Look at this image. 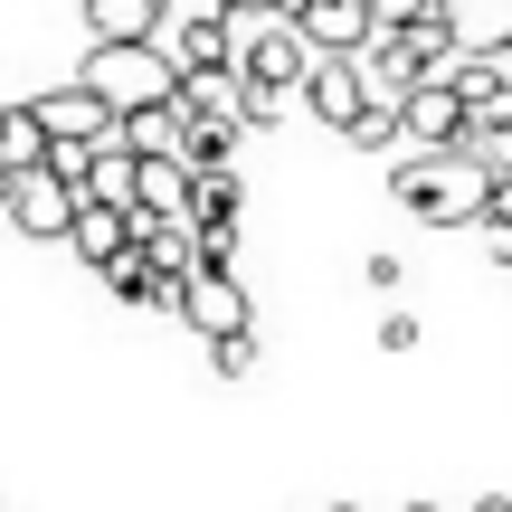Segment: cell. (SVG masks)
I'll list each match as a JSON object with an SVG mask.
<instances>
[{"label": "cell", "instance_id": "1", "mask_svg": "<svg viewBox=\"0 0 512 512\" xmlns=\"http://www.w3.org/2000/svg\"><path fill=\"white\" fill-rule=\"evenodd\" d=\"M76 86H86L114 124H133V114H162L171 95H181V76H171L162 48H86V76H76Z\"/></svg>", "mask_w": 512, "mask_h": 512}, {"label": "cell", "instance_id": "2", "mask_svg": "<svg viewBox=\"0 0 512 512\" xmlns=\"http://www.w3.org/2000/svg\"><path fill=\"white\" fill-rule=\"evenodd\" d=\"M389 190H399V209H418V219H465V228H475L484 200H494V181H484L465 152H437V162L408 152V162L389 171Z\"/></svg>", "mask_w": 512, "mask_h": 512}, {"label": "cell", "instance_id": "3", "mask_svg": "<svg viewBox=\"0 0 512 512\" xmlns=\"http://www.w3.org/2000/svg\"><path fill=\"white\" fill-rule=\"evenodd\" d=\"M238 29V86H266V95H294L313 76V48H304V29L294 19H228Z\"/></svg>", "mask_w": 512, "mask_h": 512}, {"label": "cell", "instance_id": "4", "mask_svg": "<svg viewBox=\"0 0 512 512\" xmlns=\"http://www.w3.org/2000/svg\"><path fill=\"white\" fill-rule=\"evenodd\" d=\"M76 209H86V200H76V181H67L57 162H38V171H19V181H0V219H10V228H29L38 247H48V238H67V228H76Z\"/></svg>", "mask_w": 512, "mask_h": 512}, {"label": "cell", "instance_id": "5", "mask_svg": "<svg viewBox=\"0 0 512 512\" xmlns=\"http://www.w3.org/2000/svg\"><path fill=\"white\" fill-rule=\"evenodd\" d=\"M29 124H38V143H48V152H95V143L114 133V114L67 76V86H48V95L29 105Z\"/></svg>", "mask_w": 512, "mask_h": 512}, {"label": "cell", "instance_id": "6", "mask_svg": "<svg viewBox=\"0 0 512 512\" xmlns=\"http://www.w3.org/2000/svg\"><path fill=\"white\" fill-rule=\"evenodd\" d=\"M181 323L200 332L209 351L238 342V332H247V285H238V275H219V266H200V275L181 285Z\"/></svg>", "mask_w": 512, "mask_h": 512}, {"label": "cell", "instance_id": "7", "mask_svg": "<svg viewBox=\"0 0 512 512\" xmlns=\"http://www.w3.org/2000/svg\"><path fill=\"white\" fill-rule=\"evenodd\" d=\"M399 133L437 162V152H465V105H456V86L446 76H427V86H408L399 95Z\"/></svg>", "mask_w": 512, "mask_h": 512}, {"label": "cell", "instance_id": "8", "mask_svg": "<svg viewBox=\"0 0 512 512\" xmlns=\"http://www.w3.org/2000/svg\"><path fill=\"white\" fill-rule=\"evenodd\" d=\"M133 190H143V162L124 152V133H105V143L76 162V200H86V209H114V219H133Z\"/></svg>", "mask_w": 512, "mask_h": 512}, {"label": "cell", "instance_id": "9", "mask_svg": "<svg viewBox=\"0 0 512 512\" xmlns=\"http://www.w3.org/2000/svg\"><path fill=\"white\" fill-rule=\"evenodd\" d=\"M294 29H304L313 57H361L370 38H380V29H370V0H304Z\"/></svg>", "mask_w": 512, "mask_h": 512}, {"label": "cell", "instance_id": "10", "mask_svg": "<svg viewBox=\"0 0 512 512\" xmlns=\"http://www.w3.org/2000/svg\"><path fill=\"white\" fill-rule=\"evenodd\" d=\"M304 95H313V114H323L332 133H351V124H361V114H370V86H361V57H313Z\"/></svg>", "mask_w": 512, "mask_h": 512}, {"label": "cell", "instance_id": "11", "mask_svg": "<svg viewBox=\"0 0 512 512\" xmlns=\"http://www.w3.org/2000/svg\"><path fill=\"white\" fill-rule=\"evenodd\" d=\"M446 38H456V57H494L512 48V0H446Z\"/></svg>", "mask_w": 512, "mask_h": 512}, {"label": "cell", "instance_id": "12", "mask_svg": "<svg viewBox=\"0 0 512 512\" xmlns=\"http://www.w3.org/2000/svg\"><path fill=\"white\" fill-rule=\"evenodd\" d=\"M95 48H152L162 38V0H86Z\"/></svg>", "mask_w": 512, "mask_h": 512}, {"label": "cell", "instance_id": "13", "mask_svg": "<svg viewBox=\"0 0 512 512\" xmlns=\"http://www.w3.org/2000/svg\"><path fill=\"white\" fill-rule=\"evenodd\" d=\"M67 247L86 256L95 275H105V266H124V256L143 247V228H133V219H114V209H76V228H67Z\"/></svg>", "mask_w": 512, "mask_h": 512}, {"label": "cell", "instance_id": "14", "mask_svg": "<svg viewBox=\"0 0 512 512\" xmlns=\"http://www.w3.org/2000/svg\"><path fill=\"white\" fill-rule=\"evenodd\" d=\"M228 152H238V124L181 114V171H228Z\"/></svg>", "mask_w": 512, "mask_h": 512}, {"label": "cell", "instance_id": "15", "mask_svg": "<svg viewBox=\"0 0 512 512\" xmlns=\"http://www.w3.org/2000/svg\"><path fill=\"white\" fill-rule=\"evenodd\" d=\"M38 162H48V143H38L29 105H10L0 114V181H19V171H38Z\"/></svg>", "mask_w": 512, "mask_h": 512}, {"label": "cell", "instance_id": "16", "mask_svg": "<svg viewBox=\"0 0 512 512\" xmlns=\"http://www.w3.org/2000/svg\"><path fill=\"white\" fill-rule=\"evenodd\" d=\"M256 124H285V95H266V86H238V133Z\"/></svg>", "mask_w": 512, "mask_h": 512}, {"label": "cell", "instance_id": "17", "mask_svg": "<svg viewBox=\"0 0 512 512\" xmlns=\"http://www.w3.org/2000/svg\"><path fill=\"white\" fill-rule=\"evenodd\" d=\"M418 19H437V0H370V29H418Z\"/></svg>", "mask_w": 512, "mask_h": 512}, {"label": "cell", "instance_id": "18", "mask_svg": "<svg viewBox=\"0 0 512 512\" xmlns=\"http://www.w3.org/2000/svg\"><path fill=\"white\" fill-rule=\"evenodd\" d=\"M209 361H219V380H247V370H256V332H238V342H219Z\"/></svg>", "mask_w": 512, "mask_h": 512}, {"label": "cell", "instance_id": "19", "mask_svg": "<svg viewBox=\"0 0 512 512\" xmlns=\"http://www.w3.org/2000/svg\"><path fill=\"white\" fill-rule=\"evenodd\" d=\"M351 143H399V105H370L361 124H351Z\"/></svg>", "mask_w": 512, "mask_h": 512}, {"label": "cell", "instance_id": "20", "mask_svg": "<svg viewBox=\"0 0 512 512\" xmlns=\"http://www.w3.org/2000/svg\"><path fill=\"white\" fill-rule=\"evenodd\" d=\"M380 351H418V313H389V323H380Z\"/></svg>", "mask_w": 512, "mask_h": 512}, {"label": "cell", "instance_id": "21", "mask_svg": "<svg viewBox=\"0 0 512 512\" xmlns=\"http://www.w3.org/2000/svg\"><path fill=\"white\" fill-rule=\"evenodd\" d=\"M162 19H228V0H162Z\"/></svg>", "mask_w": 512, "mask_h": 512}, {"label": "cell", "instance_id": "22", "mask_svg": "<svg viewBox=\"0 0 512 512\" xmlns=\"http://www.w3.org/2000/svg\"><path fill=\"white\" fill-rule=\"evenodd\" d=\"M475 228H512V181H494V200H484V219Z\"/></svg>", "mask_w": 512, "mask_h": 512}, {"label": "cell", "instance_id": "23", "mask_svg": "<svg viewBox=\"0 0 512 512\" xmlns=\"http://www.w3.org/2000/svg\"><path fill=\"white\" fill-rule=\"evenodd\" d=\"M484 76H494V95H512V48H494V57H475Z\"/></svg>", "mask_w": 512, "mask_h": 512}, {"label": "cell", "instance_id": "24", "mask_svg": "<svg viewBox=\"0 0 512 512\" xmlns=\"http://www.w3.org/2000/svg\"><path fill=\"white\" fill-rule=\"evenodd\" d=\"M228 19H285V0H228Z\"/></svg>", "mask_w": 512, "mask_h": 512}, {"label": "cell", "instance_id": "25", "mask_svg": "<svg viewBox=\"0 0 512 512\" xmlns=\"http://www.w3.org/2000/svg\"><path fill=\"white\" fill-rule=\"evenodd\" d=\"M484 256H494V266H512V228H484Z\"/></svg>", "mask_w": 512, "mask_h": 512}, {"label": "cell", "instance_id": "26", "mask_svg": "<svg viewBox=\"0 0 512 512\" xmlns=\"http://www.w3.org/2000/svg\"><path fill=\"white\" fill-rule=\"evenodd\" d=\"M475 512H512V494H484V503H475Z\"/></svg>", "mask_w": 512, "mask_h": 512}, {"label": "cell", "instance_id": "27", "mask_svg": "<svg viewBox=\"0 0 512 512\" xmlns=\"http://www.w3.org/2000/svg\"><path fill=\"white\" fill-rule=\"evenodd\" d=\"M332 512H361V503H332Z\"/></svg>", "mask_w": 512, "mask_h": 512}, {"label": "cell", "instance_id": "28", "mask_svg": "<svg viewBox=\"0 0 512 512\" xmlns=\"http://www.w3.org/2000/svg\"><path fill=\"white\" fill-rule=\"evenodd\" d=\"M408 512H437V503H408Z\"/></svg>", "mask_w": 512, "mask_h": 512}, {"label": "cell", "instance_id": "29", "mask_svg": "<svg viewBox=\"0 0 512 512\" xmlns=\"http://www.w3.org/2000/svg\"><path fill=\"white\" fill-rule=\"evenodd\" d=\"M437 10H446V0H437Z\"/></svg>", "mask_w": 512, "mask_h": 512}]
</instances>
